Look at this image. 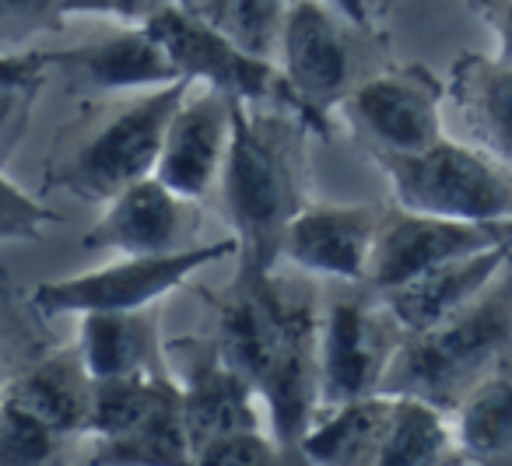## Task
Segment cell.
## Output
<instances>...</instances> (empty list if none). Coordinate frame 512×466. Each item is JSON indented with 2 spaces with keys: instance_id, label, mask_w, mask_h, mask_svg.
I'll list each match as a JSON object with an SVG mask.
<instances>
[{
  "instance_id": "obj_1",
  "label": "cell",
  "mask_w": 512,
  "mask_h": 466,
  "mask_svg": "<svg viewBox=\"0 0 512 466\" xmlns=\"http://www.w3.org/2000/svg\"><path fill=\"white\" fill-rule=\"evenodd\" d=\"M218 354L256 389L281 449L299 452L320 407V316L313 298L271 274L235 281L232 302L221 312Z\"/></svg>"
},
{
  "instance_id": "obj_2",
  "label": "cell",
  "mask_w": 512,
  "mask_h": 466,
  "mask_svg": "<svg viewBox=\"0 0 512 466\" xmlns=\"http://www.w3.org/2000/svg\"><path fill=\"white\" fill-rule=\"evenodd\" d=\"M306 123L264 102H235L232 148L221 172V197L239 242V277H267L281 256L285 228L306 207V158L299 134Z\"/></svg>"
},
{
  "instance_id": "obj_3",
  "label": "cell",
  "mask_w": 512,
  "mask_h": 466,
  "mask_svg": "<svg viewBox=\"0 0 512 466\" xmlns=\"http://www.w3.org/2000/svg\"><path fill=\"white\" fill-rule=\"evenodd\" d=\"M512 340V256L502 274L456 316L404 333L386 368L383 393H407L453 410L488 375Z\"/></svg>"
},
{
  "instance_id": "obj_4",
  "label": "cell",
  "mask_w": 512,
  "mask_h": 466,
  "mask_svg": "<svg viewBox=\"0 0 512 466\" xmlns=\"http://www.w3.org/2000/svg\"><path fill=\"white\" fill-rule=\"evenodd\" d=\"M383 165L397 207L435 218L512 221V179L474 144L435 141L414 155H372Z\"/></svg>"
},
{
  "instance_id": "obj_5",
  "label": "cell",
  "mask_w": 512,
  "mask_h": 466,
  "mask_svg": "<svg viewBox=\"0 0 512 466\" xmlns=\"http://www.w3.org/2000/svg\"><path fill=\"white\" fill-rule=\"evenodd\" d=\"M186 88L190 81H172V85L151 88V92H137L113 120L102 123L81 144L71 162L60 165L50 183L74 197L92 200V204H109L120 190L155 176L165 130H169L172 113L183 102Z\"/></svg>"
},
{
  "instance_id": "obj_6",
  "label": "cell",
  "mask_w": 512,
  "mask_h": 466,
  "mask_svg": "<svg viewBox=\"0 0 512 466\" xmlns=\"http://www.w3.org/2000/svg\"><path fill=\"white\" fill-rule=\"evenodd\" d=\"M144 25L155 32V39L176 64L179 78H186L190 85H211L239 102H264V106L288 109L306 127H316L309 109L285 81L281 67L271 57H260V53L235 43L218 25L190 15L179 4L158 11Z\"/></svg>"
},
{
  "instance_id": "obj_7",
  "label": "cell",
  "mask_w": 512,
  "mask_h": 466,
  "mask_svg": "<svg viewBox=\"0 0 512 466\" xmlns=\"http://www.w3.org/2000/svg\"><path fill=\"white\" fill-rule=\"evenodd\" d=\"M239 253V242H207V246H186L176 253H148V256H120L106 267L85 270V274L43 281L32 295L43 316H88V312H130L151 309L158 298L183 288L197 270Z\"/></svg>"
},
{
  "instance_id": "obj_8",
  "label": "cell",
  "mask_w": 512,
  "mask_h": 466,
  "mask_svg": "<svg viewBox=\"0 0 512 466\" xmlns=\"http://www.w3.org/2000/svg\"><path fill=\"white\" fill-rule=\"evenodd\" d=\"M512 242V221H460L435 214L397 211L383 214L372 246V263L365 281L379 291L400 288L428 270L453 263L460 256Z\"/></svg>"
},
{
  "instance_id": "obj_9",
  "label": "cell",
  "mask_w": 512,
  "mask_h": 466,
  "mask_svg": "<svg viewBox=\"0 0 512 466\" xmlns=\"http://www.w3.org/2000/svg\"><path fill=\"white\" fill-rule=\"evenodd\" d=\"M400 330L393 316L376 312L358 298H337L320 319V403L358 400V396L383 393V379L400 340L390 333Z\"/></svg>"
},
{
  "instance_id": "obj_10",
  "label": "cell",
  "mask_w": 512,
  "mask_h": 466,
  "mask_svg": "<svg viewBox=\"0 0 512 466\" xmlns=\"http://www.w3.org/2000/svg\"><path fill=\"white\" fill-rule=\"evenodd\" d=\"M442 88L421 71L379 74L344 95V116L372 155H414L442 141Z\"/></svg>"
},
{
  "instance_id": "obj_11",
  "label": "cell",
  "mask_w": 512,
  "mask_h": 466,
  "mask_svg": "<svg viewBox=\"0 0 512 466\" xmlns=\"http://www.w3.org/2000/svg\"><path fill=\"white\" fill-rule=\"evenodd\" d=\"M281 74L309 109L316 130H327V109L351 92V46L327 0H292L278 39Z\"/></svg>"
},
{
  "instance_id": "obj_12",
  "label": "cell",
  "mask_w": 512,
  "mask_h": 466,
  "mask_svg": "<svg viewBox=\"0 0 512 466\" xmlns=\"http://www.w3.org/2000/svg\"><path fill=\"white\" fill-rule=\"evenodd\" d=\"M235 102L221 88L190 85L165 130L155 176L190 200H200L221 183L232 148Z\"/></svg>"
},
{
  "instance_id": "obj_13",
  "label": "cell",
  "mask_w": 512,
  "mask_h": 466,
  "mask_svg": "<svg viewBox=\"0 0 512 466\" xmlns=\"http://www.w3.org/2000/svg\"><path fill=\"white\" fill-rule=\"evenodd\" d=\"M197 221L200 214L190 197L165 186L158 176H148L109 200L102 218L85 235V246L120 256L176 253L197 246Z\"/></svg>"
},
{
  "instance_id": "obj_14",
  "label": "cell",
  "mask_w": 512,
  "mask_h": 466,
  "mask_svg": "<svg viewBox=\"0 0 512 466\" xmlns=\"http://www.w3.org/2000/svg\"><path fill=\"white\" fill-rule=\"evenodd\" d=\"M379 221L362 204H306L288 221L281 256L306 274L358 284L369 277Z\"/></svg>"
},
{
  "instance_id": "obj_15",
  "label": "cell",
  "mask_w": 512,
  "mask_h": 466,
  "mask_svg": "<svg viewBox=\"0 0 512 466\" xmlns=\"http://www.w3.org/2000/svg\"><path fill=\"white\" fill-rule=\"evenodd\" d=\"M509 256H512V242L460 256V260L442 263V267L428 270V274L414 277V281L400 284V288L383 291V305L393 316V323L400 326V333L432 330L442 319L467 309L502 274Z\"/></svg>"
},
{
  "instance_id": "obj_16",
  "label": "cell",
  "mask_w": 512,
  "mask_h": 466,
  "mask_svg": "<svg viewBox=\"0 0 512 466\" xmlns=\"http://www.w3.org/2000/svg\"><path fill=\"white\" fill-rule=\"evenodd\" d=\"M50 67H64L85 85L99 92H151V88L172 85L179 78L176 64L165 53L148 25L120 29L106 39H95L78 50L50 53Z\"/></svg>"
},
{
  "instance_id": "obj_17",
  "label": "cell",
  "mask_w": 512,
  "mask_h": 466,
  "mask_svg": "<svg viewBox=\"0 0 512 466\" xmlns=\"http://www.w3.org/2000/svg\"><path fill=\"white\" fill-rule=\"evenodd\" d=\"M449 102L460 113L474 148L512 169V64L463 53L449 78Z\"/></svg>"
},
{
  "instance_id": "obj_18",
  "label": "cell",
  "mask_w": 512,
  "mask_h": 466,
  "mask_svg": "<svg viewBox=\"0 0 512 466\" xmlns=\"http://www.w3.org/2000/svg\"><path fill=\"white\" fill-rule=\"evenodd\" d=\"M183 414L190 449L197 456L207 442L239 428H264L256 389L225 358L200 361L183 382Z\"/></svg>"
},
{
  "instance_id": "obj_19",
  "label": "cell",
  "mask_w": 512,
  "mask_h": 466,
  "mask_svg": "<svg viewBox=\"0 0 512 466\" xmlns=\"http://www.w3.org/2000/svg\"><path fill=\"white\" fill-rule=\"evenodd\" d=\"M78 354L92 379L158 375V319L151 309L78 316Z\"/></svg>"
},
{
  "instance_id": "obj_20",
  "label": "cell",
  "mask_w": 512,
  "mask_h": 466,
  "mask_svg": "<svg viewBox=\"0 0 512 466\" xmlns=\"http://www.w3.org/2000/svg\"><path fill=\"white\" fill-rule=\"evenodd\" d=\"M327 417H316L313 428L302 435L299 456L320 466H358L379 463L386 428H390L393 396L372 393L358 400L327 407Z\"/></svg>"
},
{
  "instance_id": "obj_21",
  "label": "cell",
  "mask_w": 512,
  "mask_h": 466,
  "mask_svg": "<svg viewBox=\"0 0 512 466\" xmlns=\"http://www.w3.org/2000/svg\"><path fill=\"white\" fill-rule=\"evenodd\" d=\"M92 389L95 379L81 361L78 347H64V351L39 361L36 368H29L25 375H18L8 389H0V396L22 403L25 410L39 414L64 435H78V431L88 428Z\"/></svg>"
},
{
  "instance_id": "obj_22",
  "label": "cell",
  "mask_w": 512,
  "mask_h": 466,
  "mask_svg": "<svg viewBox=\"0 0 512 466\" xmlns=\"http://www.w3.org/2000/svg\"><path fill=\"white\" fill-rule=\"evenodd\" d=\"M92 463H141V466H176L193 463L190 435H186L183 414V386L165 375L158 389L155 407L148 410L141 424L130 435L99 442Z\"/></svg>"
},
{
  "instance_id": "obj_23",
  "label": "cell",
  "mask_w": 512,
  "mask_h": 466,
  "mask_svg": "<svg viewBox=\"0 0 512 466\" xmlns=\"http://www.w3.org/2000/svg\"><path fill=\"white\" fill-rule=\"evenodd\" d=\"M456 456L470 463H498L512 456V379L484 375L453 407Z\"/></svg>"
},
{
  "instance_id": "obj_24",
  "label": "cell",
  "mask_w": 512,
  "mask_h": 466,
  "mask_svg": "<svg viewBox=\"0 0 512 466\" xmlns=\"http://www.w3.org/2000/svg\"><path fill=\"white\" fill-rule=\"evenodd\" d=\"M449 456H456L449 410L421 396H393L390 428H386L376 466H435L446 463Z\"/></svg>"
},
{
  "instance_id": "obj_25",
  "label": "cell",
  "mask_w": 512,
  "mask_h": 466,
  "mask_svg": "<svg viewBox=\"0 0 512 466\" xmlns=\"http://www.w3.org/2000/svg\"><path fill=\"white\" fill-rule=\"evenodd\" d=\"M165 372L158 375H116V379H95L92 407H88L85 435L99 442H113L137 428L155 407Z\"/></svg>"
},
{
  "instance_id": "obj_26",
  "label": "cell",
  "mask_w": 512,
  "mask_h": 466,
  "mask_svg": "<svg viewBox=\"0 0 512 466\" xmlns=\"http://www.w3.org/2000/svg\"><path fill=\"white\" fill-rule=\"evenodd\" d=\"M50 53H15L0 57V165L29 130V116L43 92Z\"/></svg>"
},
{
  "instance_id": "obj_27",
  "label": "cell",
  "mask_w": 512,
  "mask_h": 466,
  "mask_svg": "<svg viewBox=\"0 0 512 466\" xmlns=\"http://www.w3.org/2000/svg\"><path fill=\"white\" fill-rule=\"evenodd\" d=\"M64 431L46 424L22 403L0 396V466H39L57 456Z\"/></svg>"
},
{
  "instance_id": "obj_28",
  "label": "cell",
  "mask_w": 512,
  "mask_h": 466,
  "mask_svg": "<svg viewBox=\"0 0 512 466\" xmlns=\"http://www.w3.org/2000/svg\"><path fill=\"white\" fill-rule=\"evenodd\" d=\"M285 0H221L218 29L228 32L246 50L271 57L278 50L281 25H285Z\"/></svg>"
},
{
  "instance_id": "obj_29",
  "label": "cell",
  "mask_w": 512,
  "mask_h": 466,
  "mask_svg": "<svg viewBox=\"0 0 512 466\" xmlns=\"http://www.w3.org/2000/svg\"><path fill=\"white\" fill-rule=\"evenodd\" d=\"M285 459L281 442L271 435V428H239L228 435L207 442L193 456L197 466H274Z\"/></svg>"
},
{
  "instance_id": "obj_30",
  "label": "cell",
  "mask_w": 512,
  "mask_h": 466,
  "mask_svg": "<svg viewBox=\"0 0 512 466\" xmlns=\"http://www.w3.org/2000/svg\"><path fill=\"white\" fill-rule=\"evenodd\" d=\"M53 221H57V214L50 207H43L0 172V242H32Z\"/></svg>"
},
{
  "instance_id": "obj_31",
  "label": "cell",
  "mask_w": 512,
  "mask_h": 466,
  "mask_svg": "<svg viewBox=\"0 0 512 466\" xmlns=\"http://www.w3.org/2000/svg\"><path fill=\"white\" fill-rule=\"evenodd\" d=\"M488 22L491 29H495V57L505 60V64H512V0H505V4H498L495 11H488Z\"/></svg>"
},
{
  "instance_id": "obj_32",
  "label": "cell",
  "mask_w": 512,
  "mask_h": 466,
  "mask_svg": "<svg viewBox=\"0 0 512 466\" xmlns=\"http://www.w3.org/2000/svg\"><path fill=\"white\" fill-rule=\"evenodd\" d=\"M60 18L67 15H106L120 18V0H57Z\"/></svg>"
},
{
  "instance_id": "obj_33",
  "label": "cell",
  "mask_w": 512,
  "mask_h": 466,
  "mask_svg": "<svg viewBox=\"0 0 512 466\" xmlns=\"http://www.w3.org/2000/svg\"><path fill=\"white\" fill-rule=\"evenodd\" d=\"M0 15L11 18H53L60 15L57 0H0Z\"/></svg>"
},
{
  "instance_id": "obj_34",
  "label": "cell",
  "mask_w": 512,
  "mask_h": 466,
  "mask_svg": "<svg viewBox=\"0 0 512 466\" xmlns=\"http://www.w3.org/2000/svg\"><path fill=\"white\" fill-rule=\"evenodd\" d=\"M176 0H120V18L130 25H144L148 18H155L158 11L172 8Z\"/></svg>"
},
{
  "instance_id": "obj_35",
  "label": "cell",
  "mask_w": 512,
  "mask_h": 466,
  "mask_svg": "<svg viewBox=\"0 0 512 466\" xmlns=\"http://www.w3.org/2000/svg\"><path fill=\"white\" fill-rule=\"evenodd\" d=\"M179 8L190 11V15L204 18V22L218 25V11H221V0H176Z\"/></svg>"
},
{
  "instance_id": "obj_36",
  "label": "cell",
  "mask_w": 512,
  "mask_h": 466,
  "mask_svg": "<svg viewBox=\"0 0 512 466\" xmlns=\"http://www.w3.org/2000/svg\"><path fill=\"white\" fill-rule=\"evenodd\" d=\"M334 8L341 11L348 22H355V25L369 22V8H365V0H334Z\"/></svg>"
},
{
  "instance_id": "obj_37",
  "label": "cell",
  "mask_w": 512,
  "mask_h": 466,
  "mask_svg": "<svg viewBox=\"0 0 512 466\" xmlns=\"http://www.w3.org/2000/svg\"><path fill=\"white\" fill-rule=\"evenodd\" d=\"M474 4H477V8L484 11V15H488V11H495L498 4H505V0H474Z\"/></svg>"
}]
</instances>
